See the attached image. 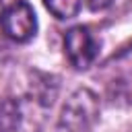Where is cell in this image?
<instances>
[{"label":"cell","mask_w":132,"mask_h":132,"mask_svg":"<svg viewBox=\"0 0 132 132\" xmlns=\"http://www.w3.org/2000/svg\"><path fill=\"white\" fill-rule=\"evenodd\" d=\"M99 120V97L80 87L64 101L60 111V126L66 132H89Z\"/></svg>","instance_id":"obj_1"},{"label":"cell","mask_w":132,"mask_h":132,"mask_svg":"<svg viewBox=\"0 0 132 132\" xmlns=\"http://www.w3.org/2000/svg\"><path fill=\"white\" fill-rule=\"evenodd\" d=\"M0 27H2V33L16 43L31 41L37 33V16L33 6L25 0L12 2L8 8H4L0 16Z\"/></svg>","instance_id":"obj_2"},{"label":"cell","mask_w":132,"mask_h":132,"mask_svg":"<svg viewBox=\"0 0 132 132\" xmlns=\"http://www.w3.org/2000/svg\"><path fill=\"white\" fill-rule=\"evenodd\" d=\"M64 54L76 70H87L99 54V43L87 27L76 25L64 35Z\"/></svg>","instance_id":"obj_3"},{"label":"cell","mask_w":132,"mask_h":132,"mask_svg":"<svg viewBox=\"0 0 132 132\" xmlns=\"http://www.w3.org/2000/svg\"><path fill=\"white\" fill-rule=\"evenodd\" d=\"M21 126V107L16 99L0 101V132H14Z\"/></svg>","instance_id":"obj_4"},{"label":"cell","mask_w":132,"mask_h":132,"mask_svg":"<svg viewBox=\"0 0 132 132\" xmlns=\"http://www.w3.org/2000/svg\"><path fill=\"white\" fill-rule=\"evenodd\" d=\"M43 6L56 16V19H72L80 10V0H43Z\"/></svg>","instance_id":"obj_5"},{"label":"cell","mask_w":132,"mask_h":132,"mask_svg":"<svg viewBox=\"0 0 132 132\" xmlns=\"http://www.w3.org/2000/svg\"><path fill=\"white\" fill-rule=\"evenodd\" d=\"M111 2L113 0H87L91 10H105L107 6H111Z\"/></svg>","instance_id":"obj_6"},{"label":"cell","mask_w":132,"mask_h":132,"mask_svg":"<svg viewBox=\"0 0 132 132\" xmlns=\"http://www.w3.org/2000/svg\"><path fill=\"white\" fill-rule=\"evenodd\" d=\"M2 12H4V0H0V16H2Z\"/></svg>","instance_id":"obj_7"}]
</instances>
